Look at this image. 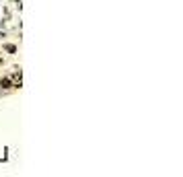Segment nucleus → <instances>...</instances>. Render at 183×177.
Listing matches in <instances>:
<instances>
[{"label":"nucleus","instance_id":"f257e3e1","mask_svg":"<svg viewBox=\"0 0 183 177\" xmlns=\"http://www.w3.org/2000/svg\"><path fill=\"white\" fill-rule=\"evenodd\" d=\"M10 88H12V78H10V74H6V76L0 78V91L6 93V91H10Z\"/></svg>","mask_w":183,"mask_h":177},{"label":"nucleus","instance_id":"f03ea898","mask_svg":"<svg viewBox=\"0 0 183 177\" xmlns=\"http://www.w3.org/2000/svg\"><path fill=\"white\" fill-rule=\"evenodd\" d=\"M2 48H4V52H8V54H17V45L15 43H4Z\"/></svg>","mask_w":183,"mask_h":177},{"label":"nucleus","instance_id":"7ed1b4c3","mask_svg":"<svg viewBox=\"0 0 183 177\" xmlns=\"http://www.w3.org/2000/svg\"><path fill=\"white\" fill-rule=\"evenodd\" d=\"M4 35H6V33H4V31H0V37H4Z\"/></svg>","mask_w":183,"mask_h":177},{"label":"nucleus","instance_id":"20e7f679","mask_svg":"<svg viewBox=\"0 0 183 177\" xmlns=\"http://www.w3.org/2000/svg\"><path fill=\"white\" fill-rule=\"evenodd\" d=\"M12 2H21V0H12Z\"/></svg>","mask_w":183,"mask_h":177}]
</instances>
